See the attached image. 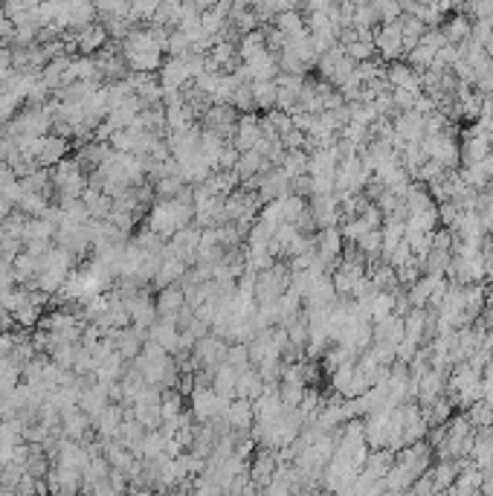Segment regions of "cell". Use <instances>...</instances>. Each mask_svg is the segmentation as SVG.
<instances>
[{
	"instance_id": "1",
	"label": "cell",
	"mask_w": 493,
	"mask_h": 496,
	"mask_svg": "<svg viewBox=\"0 0 493 496\" xmlns=\"http://www.w3.org/2000/svg\"><path fill=\"white\" fill-rule=\"evenodd\" d=\"M421 148L427 151V157L438 160L444 169H459V143H456V134L452 128L441 131V134H427L421 140Z\"/></svg>"
},
{
	"instance_id": "2",
	"label": "cell",
	"mask_w": 493,
	"mask_h": 496,
	"mask_svg": "<svg viewBox=\"0 0 493 496\" xmlns=\"http://www.w3.org/2000/svg\"><path fill=\"white\" fill-rule=\"evenodd\" d=\"M374 50L383 62H398L403 55V32H401V24L398 21H389V24H380L374 29Z\"/></svg>"
},
{
	"instance_id": "3",
	"label": "cell",
	"mask_w": 493,
	"mask_h": 496,
	"mask_svg": "<svg viewBox=\"0 0 493 496\" xmlns=\"http://www.w3.org/2000/svg\"><path fill=\"white\" fill-rule=\"evenodd\" d=\"M310 218L320 229L325 227H340L343 224V212H340V201L337 194H310Z\"/></svg>"
},
{
	"instance_id": "4",
	"label": "cell",
	"mask_w": 493,
	"mask_h": 496,
	"mask_svg": "<svg viewBox=\"0 0 493 496\" xmlns=\"http://www.w3.org/2000/svg\"><path fill=\"white\" fill-rule=\"evenodd\" d=\"M313 241H317L313 247H317V255H320L322 264H331V267H334V262L343 259V244H345V238H343L340 227H325V229H320Z\"/></svg>"
},
{
	"instance_id": "5",
	"label": "cell",
	"mask_w": 493,
	"mask_h": 496,
	"mask_svg": "<svg viewBox=\"0 0 493 496\" xmlns=\"http://www.w3.org/2000/svg\"><path fill=\"white\" fill-rule=\"evenodd\" d=\"M229 401L221 398L215 389H194V415L201 421H215V418H224Z\"/></svg>"
},
{
	"instance_id": "6",
	"label": "cell",
	"mask_w": 493,
	"mask_h": 496,
	"mask_svg": "<svg viewBox=\"0 0 493 496\" xmlns=\"http://www.w3.org/2000/svg\"><path fill=\"white\" fill-rule=\"evenodd\" d=\"M394 134L406 143H421L424 140V113H418L415 108L412 111H398L394 116Z\"/></svg>"
},
{
	"instance_id": "7",
	"label": "cell",
	"mask_w": 493,
	"mask_h": 496,
	"mask_svg": "<svg viewBox=\"0 0 493 496\" xmlns=\"http://www.w3.org/2000/svg\"><path fill=\"white\" fill-rule=\"evenodd\" d=\"M276 470H279V455L273 453V447H262V453L255 455V462L250 467V479L255 482V488H264L273 482Z\"/></svg>"
},
{
	"instance_id": "8",
	"label": "cell",
	"mask_w": 493,
	"mask_h": 496,
	"mask_svg": "<svg viewBox=\"0 0 493 496\" xmlns=\"http://www.w3.org/2000/svg\"><path fill=\"white\" fill-rule=\"evenodd\" d=\"M386 78H389L392 87H403V90H412V93H421V73L415 67H409L406 62H389Z\"/></svg>"
},
{
	"instance_id": "9",
	"label": "cell",
	"mask_w": 493,
	"mask_h": 496,
	"mask_svg": "<svg viewBox=\"0 0 493 496\" xmlns=\"http://www.w3.org/2000/svg\"><path fill=\"white\" fill-rule=\"evenodd\" d=\"M264 389H267V383L262 381L259 369H252V366L238 369V381H235V398H250V401H255Z\"/></svg>"
},
{
	"instance_id": "10",
	"label": "cell",
	"mask_w": 493,
	"mask_h": 496,
	"mask_svg": "<svg viewBox=\"0 0 493 496\" xmlns=\"http://www.w3.org/2000/svg\"><path fill=\"white\" fill-rule=\"evenodd\" d=\"M262 140V119L255 116H244L238 125H235V148L238 151H250L255 148V143Z\"/></svg>"
},
{
	"instance_id": "11",
	"label": "cell",
	"mask_w": 493,
	"mask_h": 496,
	"mask_svg": "<svg viewBox=\"0 0 493 496\" xmlns=\"http://www.w3.org/2000/svg\"><path fill=\"white\" fill-rule=\"evenodd\" d=\"M224 418H227V424L235 427V430H247V427L252 424V418H255L252 401H250V398H232L229 406H227V412H224Z\"/></svg>"
},
{
	"instance_id": "12",
	"label": "cell",
	"mask_w": 493,
	"mask_h": 496,
	"mask_svg": "<svg viewBox=\"0 0 493 496\" xmlns=\"http://www.w3.org/2000/svg\"><path fill=\"white\" fill-rule=\"evenodd\" d=\"M244 67L250 70L252 82H262V78L279 76V58H276L270 50H264V52H259L255 58H250V62H244Z\"/></svg>"
},
{
	"instance_id": "13",
	"label": "cell",
	"mask_w": 493,
	"mask_h": 496,
	"mask_svg": "<svg viewBox=\"0 0 493 496\" xmlns=\"http://www.w3.org/2000/svg\"><path fill=\"white\" fill-rule=\"evenodd\" d=\"M227 360V346L218 340V336H203L197 343V363L201 366H221Z\"/></svg>"
},
{
	"instance_id": "14",
	"label": "cell",
	"mask_w": 493,
	"mask_h": 496,
	"mask_svg": "<svg viewBox=\"0 0 493 496\" xmlns=\"http://www.w3.org/2000/svg\"><path fill=\"white\" fill-rule=\"evenodd\" d=\"M235 381H238V369L229 366L227 360L221 366H215V381H212V389L221 395V398L232 401L235 398Z\"/></svg>"
},
{
	"instance_id": "15",
	"label": "cell",
	"mask_w": 493,
	"mask_h": 496,
	"mask_svg": "<svg viewBox=\"0 0 493 496\" xmlns=\"http://www.w3.org/2000/svg\"><path fill=\"white\" fill-rule=\"evenodd\" d=\"M482 479H485V470L473 465V467L459 470L456 482H452L447 490H450V493H479V490H482Z\"/></svg>"
},
{
	"instance_id": "16",
	"label": "cell",
	"mask_w": 493,
	"mask_h": 496,
	"mask_svg": "<svg viewBox=\"0 0 493 496\" xmlns=\"http://www.w3.org/2000/svg\"><path fill=\"white\" fill-rule=\"evenodd\" d=\"M441 29V35H444V41L447 44H462L464 38H470V32H473V24H470V17L467 15H452L447 24H441L438 27Z\"/></svg>"
},
{
	"instance_id": "17",
	"label": "cell",
	"mask_w": 493,
	"mask_h": 496,
	"mask_svg": "<svg viewBox=\"0 0 493 496\" xmlns=\"http://www.w3.org/2000/svg\"><path fill=\"white\" fill-rule=\"evenodd\" d=\"M206 122H209V131L227 136V134L232 131V125H235V113H232V108H229L227 102H218V105H215V108L209 111Z\"/></svg>"
},
{
	"instance_id": "18",
	"label": "cell",
	"mask_w": 493,
	"mask_h": 496,
	"mask_svg": "<svg viewBox=\"0 0 493 496\" xmlns=\"http://www.w3.org/2000/svg\"><path fill=\"white\" fill-rule=\"evenodd\" d=\"M276 96H279V85L273 78H262V82H252V99L255 108L262 111H273L276 108Z\"/></svg>"
},
{
	"instance_id": "19",
	"label": "cell",
	"mask_w": 493,
	"mask_h": 496,
	"mask_svg": "<svg viewBox=\"0 0 493 496\" xmlns=\"http://www.w3.org/2000/svg\"><path fill=\"white\" fill-rule=\"evenodd\" d=\"M264 154L262 151H255V148H250V151H241V157H238V163H235V171H238V177H252L255 171H262L264 169Z\"/></svg>"
},
{
	"instance_id": "20",
	"label": "cell",
	"mask_w": 493,
	"mask_h": 496,
	"mask_svg": "<svg viewBox=\"0 0 493 496\" xmlns=\"http://www.w3.org/2000/svg\"><path fill=\"white\" fill-rule=\"evenodd\" d=\"M436 52H438V50H432V47H427V44H418V47H412V50L403 52V55H406V64H409V67H415L418 73H424L427 67H432V62H436Z\"/></svg>"
},
{
	"instance_id": "21",
	"label": "cell",
	"mask_w": 493,
	"mask_h": 496,
	"mask_svg": "<svg viewBox=\"0 0 493 496\" xmlns=\"http://www.w3.org/2000/svg\"><path fill=\"white\" fill-rule=\"evenodd\" d=\"M380 247H383V227L380 229H369L360 241H357V250L363 253V259H380Z\"/></svg>"
},
{
	"instance_id": "22",
	"label": "cell",
	"mask_w": 493,
	"mask_h": 496,
	"mask_svg": "<svg viewBox=\"0 0 493 496\" xmlns=\"http://www.w3.org/2000/svg\"><path fill=\"white\" fill-rule=\"evenodd\" d=\"M464 415L470 418L473 427H490V424H493V409H490V401H487V398L473 401Z\"/></svg>"
},
{
	"instance_id": "23",
	"label": "cell",
	"mask_w": 493,
	"mask_h": 496,
	"mask_svg": "<svg viewBox=\"0 0 493 496\" xmlns=\"http://www.w3.org/2000/svg\"><path fill=\"white\" fill-rule=\"evenodd\" d=\"M264 50H270V47H267V35L250 29V32L244 35V41H241V58H244V62H250V58H255V55L264 52Z\"/></svg>"
},
{
	"instance_id": "24",
	"label": "cell",
	"mask_w": 493,
	"mask_h": 496,
	"mask_svg": "<svg viewBox=\"0 0 493 496\" xmlns=\"http://www.w3.org/2000/svg\"><path fill=\"white\" fill-rule=\"evenodd\" d=\"M279 29H282L287 38H293V35L308 32V24H305V17L296 12V9H287V12H279Z\"/></svg>"
},
{
	"instance_id": "25",
	"label": "cell",
	"mask_w": 493,
	"mask_h": 496,
	"mask_svg": "<svg viewBox=\"0 0 493 496\" xmlns=\"http://www.w3.org/2000/svg\"><path fill=\"white\" fill-rule=\"evenodd\" d=\"M282 163H285V171L290 177H299V174H308V154L302 148H290L285 157H282Z\"/></svg>"
},
{
	"instance_id": "26",
	"label": "cell",
	"mask_w": 493,
	"mask_h": 496,
	"mask_svg": "<svg viewBox=\"0 0 493 496\" xmlns=\"http://www.w3.org/2000/svg\"><path fill=\"white\" fill-rule=\"evenodd\" d=\"M154 340L160 343L163 348H177V331H174V320L166 316V320L154 328Z\"/></svg>"
},
{
	"instance_id": "27",
	"label": "cell",
	"mask_w": 493,
	"mask_h": 496,
	"mask_svg": "<svg viewBox=\"0 0 493 496\" xmlns=\"http://www.w3.org/2000/svg\"><path fill=\"white\" fill-rule=\"evenodd\" d=\"M227 363L235 366V369L250 366V346H247V343H232V346H227Z\"/></svg>"
},
{
	"instance_id": "28",
	"label": "cell",
	"mask_w": 493,
	"mask_h": 496,
	"mask_svg": "<svg viewBox=\"0 0 493 496\" xmlns=\"http://www.w3.org/2000/svg\"><path fill=\"white\" fill-rule=\"evenodd\" d=\"M374 52H378V50H374V41H363V38L345 44V55H351L354 62H366V58H371Z\"/></svg>"
},
{
	"instance_id": "29",
	"label": "cell",
	"mask_w": 493,
	"mask_h": 496,
	"mask_svg": "<svg viewBox=\"0 0 493 496\" xmlns=\"http://www.w3.org/2000/svg\"><path fill=\"white\" fill-rule=\"evenodd\" d=\"M415 99H418V93L403 90V87H392V102L398 111H412L415 108Z\"/></svg>"
},
{
	"instance_id": "30",
	"label": "cell",
	"mask_w": 493,
	"mask_h": 496,
	"mask_svg": "<svg viewBox=\"0 0 493 496\" xmlns=\"http://www.w3.org/2000/svg\"><path fill=\"white\" fill-rule=\"evenodd\" d=\"M180 305H183V293H180V290L171 288V290H166V293L160 296V311H163L166 316H171Z\"/></svg>"
},
{
	"instance_id": "31",
	"label": "cell",
	"mask_w": 493,
	"mask_h": 496,
	"mask_svg": "<svg viewBox=\"0 0 493 496\" xmlns=\"http://www.w3.org/2000/svg\"><path fill=\"white\" fill-rule=\"evenodd\" d=\"M409 259H412V247H409L406 238H401L398 247H394L392 255H389V264H392V267H401V264H406Z\"/></svg>"
},
{
	"instance_id": "32",
	"label": "cell",
	"mask_w": 493,
	"mask_h": 496,
	"mask_svg": "<svg viewBox=\"0 0 493 496\" xmlns=\"http://www.w3.org/2000/svg\"><path fill=\"white\" fill-rule=\"evenodd\" d=\"M476 122H479L482 128L493 131V96H485V99H482V108H479Z\"/></svg>"
},
{
	"instance_id": "33",
	"label": "cell",
	"mask_w": 493,
	"mask_h": 496,
	"mask_svg": "<svg viewBox=\"0 0 493 496\" xmlns=\"http://www.w3.org/2000/svg\"><path fill=\"white\" fill-rule=\"evenodd\" d=\"M232 55H235V47L232 44H218V47H215V67H218V64H229L232 62Z\"/></svg>"
},
{
	"instance_id": "34",
	"label": "cell",
	"mask_w": 493,
	"mask_h": 496,
	"mask_svg": "<svg viewBox=\"0 0 493 496\" xmlns=\"http://www.w3.org/2000/svg\"><path fill=\"white\" fill-rule=\"evenodd\" d=\"M160 409H163V418H166V421H171L174 415L180 412V395H171V398H166V404H163Z\"/></svg>"
},
{
	"instance_id": "35",
	"label": "cell",
	"mask_w": 493,
	"mask_h": 496,
	"mask_svg": "<svg viewBox=\"0 0 493 496\" xmlns=\"http://www.w3.org/2000/svg\"><path fill=\"white\" fill-rule=\"evenodd\" d=\"M194 3L201 6V9H206V6H212V3H218V0H194Z\"/></svg>"
}]
</instances>
